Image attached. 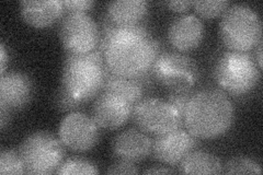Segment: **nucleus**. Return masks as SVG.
<instances>
[{
    "label": "nucleus",
    "instance_id": "nucleus-18",
    "mask_svg": "<svg viewBox=\"0 0 263 175\" xmlns=\"http://www.w3.org/2000/svg\"><path fill=\"white\" fill-rule=\"evenodd\" d=\"M145 89V86L138 79L121 77L108 70L102 91L117 94L134 106L143 99Z\"/></svg>",
    "mask_w": 263,
    "mask_h": 175
},
{
    "label": "nucleus",
    "instance_id": "nucleus-14",
    "mask_svg": "<svg viewBox=\"0 0 263 175\" xmlns=\"http://www.w3.org/2000/svg\"><path fill=\"white\" fill-rule=\"evenodd\" d=\"M153 139L137 128L123 130L113 138L112 151L120 160L137 163L152 153Z\"/></svg>",
    "mask_w": 263,
    "mask_h": 175
},
{
    "label": "nucleus",
    "instance_id": "nucleus-30",
    "mask_svg": "<svg viewBox=\"0 0 263 175\" xmlns=\"http://www.w3.org/2000/svg\"><path fill=\"white\" fill-rule=\"evenodd\" d=\"M8 62H9V56H8L5 44L2 43L0 44V72H2V74L6 73Z\"/></svg>",
    "mask_w": 263,
    "mask_h": 175
},
{
    "label": "nucleus",
    "instance_id": "nucleus-26",
    "mask_svg": "<svg viewBox=\"0 0 263 175\" xmlns=\"http://www.w3.org/2000/svg\"><path fill=\"white\" fill-rule=\"evenodd\" d=\"M64 13L70 12H87L95 6L92 0H64L62 2Z\"/></svg>",
    "mask_w": 263,
    "mask_h": 175
},
{
    "label": "nucleus",
    "instance_id": "nucleus-16",
    "mask_svg": "<svg viewBox=\"0 0 263 175\" xmlns=\"http://www.w3.org/2000/svg\"><path fill=\"white\" fill-rule=\"evenodd\" d=\"M23 20L34 28H47L64 14L60 0H23L20 3Z\"/></svg>",
    "mask_w": 263,
    "mask_h": 175
},
{
    "label": "nucleus",
    "instance_id": "nucleus-2",
    "mask_svg": "<svg viewBox=\"0 0 263 175\" xmlns=\"http://www.w3.org/2000/svg\"><path fill=\"white\" fill-rule=\"evenodd\" d=\"M182 120L186 130L195 138H216L232 127L234 104L223 90L202 89L189 99Z\"/></svg>",
    "mask_w": 263,
    "mask_h": 175
},
{
    "label": "nucleus",
    "instance_id": "nucleus-27",
    "mask_svg": "<svg viewBox=\"0 0 263 175\" xmlns=\"http://www.w3.org/2000/svg\"><path fill=\"white\" fill-rule=\"evenodd\" d=\"M105 172L106 174H137L139 171L135 163L119 159L112 163Z\"/></svg>",
    "mask_w": 263,
    "mask_h": 175
},
{
    "label": "nucleus",
    "instance_id": "nucleus-24",
    "mask_svg": "<svg viewBox=\"0 0 263 175\" xmlns=\"http://www.w3.org/2000/svg\"><path fill=\"white\" fill-rule=\"evenodd\" d=\"M55 104L63 112H76L82 107L85 103H82L78 100H76L72 95H70L67 91H66L63 87H61L57 91L55 96Z\"/></svg>",
    "mask_w": 263,
    "mask_h": 175
},
{
    "label": "nucleus",
    "instance_id": "nucleus-10",
    "mask_svg": "<svg viewBox=\"0 0 263 175\" xmlns=\"http://www.w3.org/2000/svg\"><path fill=\"white\" fill-rule=\"evenodd\" d=\"M99 125L92 116L81 112H71L62 120L59 128V138L65 148L75 152L91 150L100 139Z\"/></svg>",
    "mask_w": 263,
    "mask_h": 175
},
{
    "label": "nucleus",
    "instance_id": "nucleus-21",
    "mask_svg": "<svg viewBox=\"0 0 263 175\" xmlns=\"http://www.w3.org/2000/svg\"><path fill=\"white\" fill-rule=\"evenodd\" d=\"M57 174H88L95 175L99 173L98 166L87 159L82 158H71L62 162L56 171Z\"/></svg>",
    "mask_w": 263,
    "mask_h": 175
},
{
    "label": "nucleus",
    "instance_id": "nucleus-9",
    "mask_svg": "<svg viewBox=\"0 0 263 175\" xmlns=\"http://www.w3.org/2000/svg\"><path fill=\"white\" fill-rule=\"evenodd\" d=\"M59 33L63 46L71 54L92 52L100 42V27L87 12L65 13Z\"/></svg>",
    "mask_w": 263,
    "mask_h": 175
},
{
    "label": "nucleus",
    "instance_id": "nucleus-15",
    "mask_svg": "<svg viewBox=\"0 0 263 175\" xmlns=\"http://www.w3.org/2000/svg\"><path fill=\"white\" fill-rule=\"evenodd\" d=\"M34 87L28 74L20 71H9L0 79V104L10 111L26 107L33 96Z\"/></svg>",
    "mask_w": 263,
    "mask_h": 175
},
{
    "label": "nucleus",
    "instance_id": "nucleus-32",
    "mask_svg": "<svg viewBox=\"0 0 263 175\" xmlns=\"http://www.w3.org/2000/svg\"><path fill=\"white\" fill-rule=\"evenodd\" d=\"M262 44H263V41L261 40L258 45L256 46V57H254V60H256L258 66L260 67V69L262 68Z\"/></svg>",
    "mask_w": 263,
    "mask_h": 175
},
{
    "label": "nucleus",
    "instance_id": "nucleus-19",
    "mask_svg": "<svg viewBox=\"0 0 263 175\" xmlns=\"http://www.w3.org/2000/svg\"><path fill=\"white\" fill-rule=\"evenodd\" d=\"M223 170L219 158L203 150H192L179 164V172L186 174H219Z\"/></svg>",
    "mask_w": 263,
    "mask_h": 175
},
{
    "label": "nucleus",
    "instance_id": "nucleus-13",
    "mask_svg": "<svg viewBox=\"0 0 263 175\" xmlns=\"http://www.w3.org/2000/svg\"><path fill=\"white\" fill-rule=\"evenodd\" d=\"M204 34V23L199 16L192 13L177 16L168 28L169 43L181 53L192 51L199 46Z\"/></svg>",
    "mask_w": 263,
    "mask_h": 175
},
{
    "label": "nucleus",
    "instance_id": "nucleus-17",
    "mask_svg": "<svg viewBox=\"0 0 263 175\" xmlns=\"http://www.w3.org/2000/svg\"><path fill=\"white\" fill-rule=\"evenodd\" d=\"M148 11L145 0H118L106 5V15L117 27H132L139 24Z\"/></svg>",
    "mask_w": 263,
    "mask_h": 175
},
{
    "label": "nucleus",
    "instance_id": "nucleus-29",
    "mask_svg": "<svg viewBox=\"0 0 263 175\" xmlns=\"http://www.w3.org/2000/svg\"><path fill=\"white\" fill-rule=\"evenodd\" d=\"M11 112L7 106L0 104V129L3 131L9 125L11 120Z\"/></svg>",
    "mask_w": 263,
    "mask_h": 175
},
{
    "label": "nucleus",
    "instance_id": "nucleus-3",
    "mask_svg": "<svg viewBox=\"0 0 263 175\" xmlns=\"http://www.w3.org/2000/svg\"><path fill=\"white\" fill-rule=\"evenodd\" d=\"M108 73L103 55L99 51L87 54H66L62 87L78 101L86 103L102 91Z\"/></svg>",
    "mask_w": 263,
    "mask_h": 175
},
{
    "label": "nucleus",
    "instance_id": "nucleus-1",
    "mask_svg": "<svg viewBox=\"0 0 263 175\" xmlns=\"http://www.w3.org/2000/svg\"><path fill=\"white\" fill-rule=\"evenodd\" d=\"M99 27L100 42L98 49L102 53L110 72L133 79L152 73L160 45L144 24L117 27L105 14Z\"/></svg>",
    "mask_w": 263,
    "mask_h": 175
},
{
    "label": "nucleus",
    "instance_id": "nucleus-23",
    "mask_svg": "<svg viewBox=\"0 0 263 175\" xmlns=\"http://www.w3.org/2000/svg\"><path fill=\"white\" fill-rule=\"evenodd\" d=\"M0 173L2 174H26L20 153L13 149H3L0 153Z\"/></svg>",
    "mask_w": 263,
    "mask_h": 175
},
{
    "label": "nucleus",
    "instance_id": "nucleus-28",
    "mask_svg": "<svg viewBox=\"0 0 263 175\" xmlns=\"http://www.w3.org/2000/svg\"><path fill=\"white\" fill-rule=\"evenodd\" d=\"M164 5H166L172 11L184 12L192 6V2H189V0H180V2L172 0V2H166Z\"/></svg>",
    "mask_w": 263,
    "mask_h": 175
},
{
    "label": "nucleus",
    "instance_id": "nucleus-12",
    "mask_svg": "<svg viewBox=\"0 0 263 175\" xmlns=\"http://www.w3.org/2000/svg\"><path fill=\"white\" fill-rule=\"evenodd\" d=\"M132 106L126 100L110 92L101 91L92 107V119L100 128L118 129L132 116Z\"/></svg>",
    "mask_w": 263,
    "mask_h": 175
},
{
    "label": "nucleus",
    "instance_id": "nucleus-7",
    "mask_svg": "<svg viewBox=\"0 0 263 175\" xmlns=\"http://www.w3.org/2000/svg\"><path fill=\"white\" fill-rule=\"evenodd\" d=\"M154 79L170 91L190 90L199 80L200 70L196 62L181 52L161 53L152 68Z\"/></svg>",
    "mask_w": 263,
    "mask_h": 175
},
{
    "label": "nucleus",
    "instance_id": "nucleus-11",
    "mask_svg": "<svg viewBox=\"0 0 263 175\" xmlns=\"http://www.w3.org/2000/svg\"><path fill=\"white\" fill-rule=\"evenodd\" d=\"M196 146V138L182 127L153 139L152 152L155 159L168 165L180 164Z\"/></svg>",
    "mask_w": 263,
    "mask_h": 175
},
{
    "label": "nucleus",
    "instance_id": "nucleus-25",
    "mask_svg": "<svg viewBox=\"0 0 263 175\" xmlns=\"http://www.w3.org/2000/svg\"><path fill=\"white\" fill-rule=\"evenodd\" d=\"M194 91L192 89L190 90H180V91H170L168 95L167 101L174 106L176 110L179 112V114L183 118L184 108L187 104L189 99L191 98Z\"/></svg>",
    "mask_w": 263,
    "mask_h": 175
},
{
    "label": "nucleus",
    "instance_id": "nucleus-22",
    "mask_svg": "<svg viewBox=\"0 0 263 175\" xmlns=\"http://www.w3.org/2000/svg\"><path fill=\"white\" fill-rule=\"evenodd\" d=\"M230 6L227 0H197L192 2L195 12L204 19H214L223 14Z\"/></svg>",
    "mask_w": 263,
    "mask_h": 175
},
{
    "label": "nucleus",
    "instance_id": "nucleus-20",
    "mask_svg": "<svg viewBox=\"0 0 263 175\" xmlns=\"http://www.w3.org/2000/svg\"><path fill=\"white\" fill-rule=\"evenodd\" d=\"M226 174H261V165L249 157L238 155L228 160L224 165Z\"/></svg>",
    "mask_w": 263,
    "mask_h": 175
},
{
    "label": "nucleus",
    "instance_id": "nucleus-31",
    "mask_svg": "<svg viewBox=\"0 0 263 175\" xmlns=\"http://www.w3.org/2000/svg\"><path fill=\"white\" fill-rule=\"evenodd\" d=\"M177 171L174 169H169L167 166H161V168H153L144 171L145 174H167V173H176Z\"/></svg>",
    "mask_w": 263,
    "mask_h": 175
},
{
    "label": "nucleus",
    "instance_id": "nucleus-6",
    "mask_svg": "<svg viewBox=\"0 0 263 175\" xmlns=\"http://www.w3.org/2000/svg\"><path fill=\"white\" fill-rule=\"evenodd\" d=\"M19 153L28 174H52L64 160L65 147L60 138L40 130L22 141Z\"/></svg>",
    "mask_w": 263,
    "mask_h": 175
},
{
    "label": "nucleus",
    "instance_id": "nucleus-8",
    "mask_svg": "<svg viewBox=\"0 0 263 175\" xmlns=\"http://www.w3.org/2000/svg\"><path fill=\"white\" fill-rule=\"evenodd\" d=\"M136 126L152 136H160L182 127L183 120L168 101L145 98L133 106L132 111Z\"/></svg>",
    "mask_w": 263,
    "mask_h": 175
},
{
    "label": "nucleus",
    "instance_id": "nucleus-5",
    "mask_svg": "<svg viewBox=\"0 0 263 175\" xmlns=\"http://www.w3.org/2000/svg\"><path fill=\"white\" fill-rule=\"evenodd\" d=\"M260 67L248 52L227 51L214 66V79L226 92L239 96L256 88L260 80Z\"/></svg>",
    "mask_w": 263,
    "mask_h": 175
},
{
    "label": "nucleus",
    "instance_id": "nucleus-4",
    "mask_svg": "<svg viewBox=\"0 0 263 175\" xmlns=\"http://www.w3.org/2000/svg\"><path fill=\"white\" fill-rule=\"evenodd\" d=\"M219 36L234 52H249L262 40V22L258 12L248 5H230L221 14Z\"/></svg>",
    "mask_w": 263,
    "mask_h": 175
}]
</instances>
